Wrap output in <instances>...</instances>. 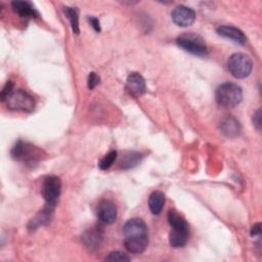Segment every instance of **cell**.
Returning <instances> with one entry per match:
<instances>
[{
    "label": "cell",
    "instance_id": "22",
    "mask_svg": "<svg viewBox=\"0 0 262 262\" xmlns=\"http://www.w3.org/2000/svg\"><path fill=\"white\" fill-rule=\"evenodd\" d=\"M105 261H119V262H124V261H130V257L120 251H115L111 252L106 257Z\"/></svg>",
    "mask_w": 262,
    "mask_h": 262
},
{
    "label": "cell",
    "instance_id": "10",
    "mask_svg": "<svg viewBox=\"0 0 262 262\" xmlns=\"http://www.w3.org/2000/svg\"><path fill=\"white\" fill-rule=\"evenodd\" d=\"M126 89L135 97L142 95L145 92V81L143 77L138 73H131L126 81Z\"/></svg>",
    "mask_w": 262,
    "mask_h": 262
},
{
    "label": "cell",
    "instance_id": "9",
    "mask_svg": "<svg viewBox=\"0 0 262 262\" xmlns=\"http://www.w3.org/2000/svg\"><path fill=\"white\" fill-rule=\"evenodd\" d=\"M117 207L110 200H101L97 207L98 219L105 224H113L117 219Z\"/></svg>",
    "mask_w": 262,
    "mask_h": 262
},
{
    "label": "cell",
    "instance_id": "8",
    "mask_svg": "<svg viewBox=\"0 0 262 262\" xmlns=\"http://www.w3.org/2000/svg\"><path fill=\"white\" fill-rule=\"evenodd\" d=\"M123 233L125 238L148 236L147 226L142 219L132 218L128 220L123 226Z\"/></svg>",
    "mask_w": 262,
    "mask_h": 262
},
{
    "label": "cell",
    "instance_id": "18",
    "mask_svg": "<svg viewBox=\"0 0 262 262\" xmlns=\"http://www.w3.org/2000/svg\"><path fill=\"white\" fill-rule=\"evenodd\" d=\"M167 219H168V222H169L171 228L188 230V225H187L186 220H185L184 217L181 216L177 211H175V210H170V211L168 212Z\"/></svg>",
    "mask_w": 262,
    "mask_h": 262
},
{
    "label": "cell",
    "instance_id": "7",
    "mask_svg": "<svg viewBox=\"0 0 262 262\" xmlns=\"http://www.w3.org/2000/svg\"><path fill=\"white\" fill-rule=\"evenodd\" d=\"M171 18L178 27H188L195 20V12L185 5L176 6L171 12Z\"/></svg>",
    "mask_w": 262,
    "mask_h": 262
},
{
    "label": "cell",
    "instance_id": "17",
    "mask_svg": "<svg viewBox=\"0 0 262 262\" xmlns=\"http://www.w3.org/2000/svg\"><path fill=\"white\" fill-rule=\"evenodd\" d=\"M188 241V230L172 228L169 233V243L173 248H181L186 245Z\"/></svg>",
    "mask_w": 262,
    "mask_h": 262
},
{
    "label": "cell",
    "instance_id": "15",
    "mask_svg": "<svg viewBox=\"0 0 262 262\" xmlns=\"http://www.w3.org/2000/svg\"><path fill=\"white\" fill-rule=\"evenodd\" d=\"M11 7L21 17H37L39 14L33 4L29 1H13Z\"/></svg>",
    "mask_w": 262,
    "mask_h": 262
},
{
    "label": "cell",
    "instance_id": "14",
    "mask_svg": "<svg viewBox=\"0 0 262 262\" xmlns=\"http://www.w3.org/2000/svg\"><path fill=\"white\" fill-rule=\"evenodd\" d=\"M148 245V236L130 237L124 239V246L129 253L141 254L145 251Z\"/></svg>",
    "mask_w": 262,
    "mask_h": 262
},
{
    "label": "cell",
    "instance_id": "24",
    "mask_svg": "<svg viewBox=\"0 0 262 262\" xmlns=\"http://www.w3.org/2000/svg\"><path fill=\"white\" fill-rule=\"evenodd\" d=\"M13 90H14V89H13V83H12L11 81L6 82V84L4 85V87H3L2 91H1V94H0L1 100H2V101H5V99L9 96V94H10Z\"/></svg>",
    "mask_w": 262,
    "mask_h": 262
},
{
    "label": "cell",
    "instance_id": "6",
    "mask_svg": "<svg viewBox=\"0 0 262 262\" xmlns=\"http://www.w3.org/2000/svg\"><path fill=\"white\" fill-rule=\"evenodd\" d=\"M61 191V181L59 177L50 175L44 179L42 185V195L46 202V205L50 207H55L57 200Z\"/></svg>",
    "mask_w": 262,
    "mask_h": 262
},
{
    "label": "cell",
    "instance_id": "16",
    "mask_svg": "<svg viewBox=\"0 0 262 262\" xmlns=\"http://www.w3.org/2000/svg\"><path fill=\"white\" fill-rule=\"evenodd\" d=\"M165 205V194L159 190L150 193L148 198V208L154 215H158L162 212Z\"/></svg>",
    "mask_w": 262,
    "mask_h": 262
},
{
    "label": "cell",
    "instance_id": "26",
    "mask_svg": "<svg viewBox=\"0 0 262 262\" xmlns=\"http://www.w3.org/2000/svg\"><path fill=\"white\" fill-rule=\"evenodd\" d=\"M91 26L93 27V29L96 31V32H100V25H99V20L97 17L95 16H89L88 17Z\"/></svg>",
    "mask_w": 262,
    "mask_h": 262
},
{
    "label": "cell",
    "instance_id": "4",
    "mask_svg": "<svg viewBox=\"0 0 262 262\" xmlns=\"http://www.w3.org/2000/svg\"><path fill=\"white\" fill-rule=\"evenodd\" d=\"M227 68L234 78L244 79L251 74L253 70V62L247 54L236 52L229 56L227 60Z\"/></svg>",
    "mask_w": 262,
    "mask_h": 262
},
{
    "label": "cell",
    "instance_id": "1",
    "mask_svg": "<svg viewBox=\"0 0 262 262\" xmlns=\"http://www.w3.org/2000/svg\"><path fill=\"white\" fill-rule=\"evenodd\" d=\"M215 97L218 104L225 107H233L242 101L243 90L235 83L225 82L218 86Z\"/></svg>",
    "mask_w": 262,
    "mask_h": 262
},
{
    "label": "cell",
    "instance_id": "19",
    "mask_svg": "<svg viewBox=\"0 0 262 262\" xmlns=\"http://www.w3.org/2000/svg\"><path fill=\"white\" fill-rule=\"evenodd\" d=\"M64 13L67 15V17L69 18L70 23H71V27L73 32L78 35L80 33V27H79V13L76 7H70V6H66L64 7Z\"/></svg>",
    "mask_w": 262,
    "mask_h": 262
},
{
    "label": "cell",
    "instance_id": "27",
    "mask_svg": "<svg viewBox=\"0 0 262 262\" xmlns=\"http://www.w3.org/2000/svg\"><path fill=\"white\" fill-rule=\"evenodd\" d=\"M260 233H261V224L260 223L254 224L252 229H251V235L252 236H259Z\"/></svg>",
    "mask_w": 262,
    "mask_h": 262
},
{
    "label": "cell",
    "instance_id": "12",
    "mask_svg": "<svg viewBox=\"0 0 262 262\" xmlns=\"http://www.w3.org/2000/svg\"><path fill=\"white\" fill-rule=\"evenodd\" d=\"M82 239H83V243L85 244V246L89 250L93 251L100 247L102 239H103V235H102V232L98 228H91L83 234Z\"/></svg>",
    "mask_w": 262,
    "mask_h": 262
},
{
    "label": "cell",
    "instance_id": "21",
    "mask_svg": "<svg viewBox=\"0 0 262 262\" xmlns=\"http://www.w3.org/2000/svg\"><path fill=\"white\" fill-rule=\"evenodd\" d=\"M142 156L139 152H130L128 156H126L125 160L122 162V167L124 169H128V168H132L134 166H136L137 164H139L140 160H141Z\"/></svg>",
    "mask_w": 262,
    "mask_h": 262
},
{
    "label": "cell",
    "instance_id": "3",
    "mask_svg": "<svg viewBox=\"0 0 262 262\" xmlns=\"http://www.w3.org/2000/svg\"><path fill=\"white\" fill-rule=\"evenodd\" d=\"M177 45L183 50L199 56L208 54V47L202 36L195 33H184L176 39Z\"/></svg>",
    "mask_w": 262,
    "mask_h": 262
},
{
    "label": "cell",
    "instance_id": "11",
    "mask_svg": "<svg viewBox=\"0 0 262 262\" xmlns=\"http://www.w3.org/2000/svg\"><path fill=\"white\" fill-rule=\"evenodd\" d=\"M217 33L218 35L229 39L239 45H245L247 42V37L245 36V34L243 33V31H241L239 29L232 27V26H220L217 28Z\"/></svg>",
    "mask_w": 262,
    "mask_h": 262
},
{
    "label": "cell",
    "instance_id": "13",
    "mask_svg": "<svg viewBox=\"0 0 262 262\" xmlns=\"http://www.w3.org/2000/svg\"><path fill=\"white\" fill-rule=\"evenodd\" d=\"M220 130L227 137H235L241 132V125L235 118L228 116L220 122Z\"/></svg>",
    "mask_w": 262,
    "mask_h": 262
},
{
    "label": "cell",
    "instance_id": "2",
    "mask_svg": "<svg viewBox=\"0 0 262 262\" xmlns=\"http://www.w3.org/2000/svg\"><path fill=\"white\" fill-rule=\"evenodd\" d=\"M43 155L44 151L41 148L23 140H18L11 149L12 158L26 164H36Z\"/></svg>",
    "mask_w": 262,
    "mask_h": 262
},
{
    "label": "cell",
    "instance_id": "20",
    "mask_svg": "<svg viewBox=\"0 0 262 262\" xmlns=\"http://www.w3.org/2000/svg\"><path fill=\"white\" fill-rule=\"evenodd\" d=\"M118 156L117 150H111L108 151L98 163V166L101 170H107L108 168L112 167V165L114 164V162L116 161Z\"/></svg>",
    "mask_w": 262,
    "mask_h": 262
},
{
    "label": "cell",
    "instance_id": "5",
    "mask_svg": "<svg viewBox=\"0 0 262 262\" xmlns=\"http://www.w3.org/2000/svg\"><path fill=\"white\" fill-rule=\"evenodd\" d=\"M7 106L13 111L32 112L35 106V100L32 95L23 89H14L5 99Z\"/></svg>",
    "mask_w": 262,
    "mask_h": 262
},
{
    "label": "cell",
    "instance_id": "23",
    "mask_svg": "<svg viewBox=\"0 0 262 262\" xmlns=\"http://www.w3.org/2000/svg\"><path fill=\"white\" fill-rule=\"evenodd\" d=\"M99 81H100V78H99V76L96 73H93V72L90 73L89 76H88V80H87L88 88L89 89L95 88L99 84Z\"/></svg>",
    "mask_w": 262,
    "mask_h": 262
},
{
    "label": "cell",
    "instance_id": "25",
    "mask_svg": "<svg viewBox=\"0 0 262 262\" xmlns=\"http://www.w3.org/2000/svg\"><path fill=\"white\" fill-rule=\"evenodd\" d=\"M253 124L257 128V130H260L261 127V110H257L255 114L253 115Z\"/></svg>",
    "mask_w": 262,
    "mask_h": 262
}]
</instances>
